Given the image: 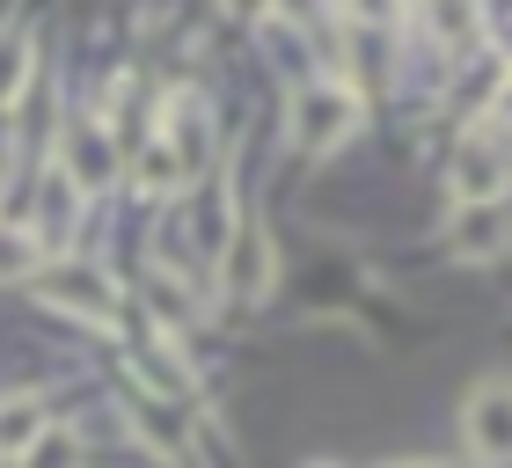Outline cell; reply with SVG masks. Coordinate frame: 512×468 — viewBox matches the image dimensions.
Listing matches in <instances>:
<instances>
[{
  "mask_svg": "<svg viewBox=\"0 0 512 468\" xmlns=\"http://www.w3.org/2000/svg\"><path fill=\"white\" fill-rule=\"evenodd\" d=\"M125 425L147 439V447L169 461V468H191V410H176L169 395H154V388H132V410H125Z\"/></svg>",
  "mask_w": 512,
  "mask_h": 468,
  "instance_id": "277c9868",
  "label": "cell"
},
{
  "mask_svg": "<svg viewBox=\"0 0 512 468\" xmlns=\"http://www.w3.org/2000/svg\"><path fill=\"white\" fill-rule=\"evenodd\" d=\"M37 439H44V403L37 395H8V403H0V461L30 454Z\"/></svg>",
  "mask_w": 512,
  "mask_h": 468,
  "instance_id": "ba28073f",
  "label": "cell"
},
{
  "mask_svg": "<svg viewBox=\"0 0 512 468\" xmlns=\"http://www.w3.org/2000/svg\"><path fill=\"white\" fill-rule=\"evenodd\" d=\"M498 227H505V220H498V205H483V213H461V249H476V242H483V249H498Z\"/></svg>",
  "mask_w": 512,
  "mask_h": 468,
  "instance_id": "7c38bea8",
  "label": "cell"
},
{
  "mask_svg": "<svg viewBox=\"0 0 512 468\" xmlns=\"http://www.w3.org/2000/svg\"><path fill=\"white\" fill-rule=\"evenodd\" d=\"M352 15H366V22H388L395 8H388V0H352Z\"/></svg>",
  "mask_w": 512,
  "mask_h": 468,
  "instance_id": "5bb4252c",
  "label": "cell"
},
{
  "mask_svg": "<svg viewBox=\"0 0 512 468\" xmlns=\"http://www.w3.org/2000/svg\"><path fill=\"white\" fill-rule=\"evenodd\" d=\"M278 8H286L293 22H308V15H315V0H278Z\"/></svg>",
  "mask_w": 512,
  "mask_h": 468,
  "instance_id": "9a60e30c",
  "label": "cell"
},
{
  "mask_svg": "<svg viewBox=\"0 0 512 468\" xmlns=\"http://www.w3.org/2000/svg\"><path fill=\"white\" fill-rule=\"evenodd\" d=\"M227 8H235V15H256V8H264V0H227Z\"/></svg>",
  "mask_w": 512,
  "mask_h": 468,
  "instance_id": "e0dca14e",
  "label": "cell"
},
{
  "mask_svg": "<svg viewBox=\"0 0 512 468\" xmlns=\"http://www.w3.org/2000/svg\"><path fill=\"white\" fill-rule=\"evenodd\" d=\"M66 176H81V183H110L118 176V147H110L103 117H81V125L66 132Z\"/></svg>",
  "mask_w": 512,
  "mask_h": 468,
  "instance_id": "8992f818",
  "label": "cell"
},
{
  "mask_svg": "<svg viewBox=\"0 0 512 468\" xmlns=\"http://www.w3.org/2000/svg\"><path fill=\"white\" fill-rule=\"evenodd\" d=\"M271 278H278V249H271L264 220H235L227 227V249H220V293L256 308L271 293Z\"/></svg>",
  "mask_w": 512,
  "mask_h": 468,
  "instance_id": "7a4b0ae2",
  "label": "cell"
},
{
  "mask_svg": "<svg viewBox=\"0 0 512 468\" xmlns=\"http://www.w3.org/2000/svg\"><path fill=\"white\" fill-rule=\"evenodd\" d=\"M44 264V242L30 227H0V278H30Z\"/></svg>",
  "mask_w": 512,
  "mask_h": 468,
  "instance_id": "8fae6325",
  "label": "cell"
},
{
  "mask_svg": "<svg viewBox=\"0 0 512 468\" xmlns=\"http://www.w3.org/2000/svg\"><path fill=\"white\" fill-rule=\"evenodd\" d=\"M22 468H74V439H52L44 432L30 454H22Z\"/></svg>",
  "mask_w": 512,
  "mask_h": 468,
  "instance_id": "4fadbf2b",
  "label": "cell"
},
{
  "mask_svg": "<svg viewBox=\"0 0 512 468\" xmlns=\"http://www.w3.org/2000/svg\"><path fill=\"white\" fill-rule=\"evenodd\" d=\"M44 300H52V308H66V315H81V322H96V330H110V322H118V293H110V278L88 271V264L52 271V278H44Z\"/></svg>",
  "mask_w": 512,
  "mask_h": 468,
  "instance_id": "5b68a950",
  "label": "cell"
},
{
  "mask_svg": "<svg viewBox=\"0 0 512 468\" xmlns=\"http://www.w3.org/2000/svg\"><path fill=\"white\" fill-rule=\"evenodd\" d=\"M498 117H505V125H512V81L498 88Z\"/></svg>",
  "mask_w": 512,
  "mask_h": 468,
  "instance_id": "2e32d148",
  "label": "cell"
},
{
  "mask_svg": "<svg viewBox=\"0 0 512 468\" xmlns=\"http://www.w3.org/2000/svg\"><path fill=\"white\" fill-rule=\"evenodd\" d=\"M461 439L483 468H512V381H483L461 403Z\"/></svg>",
  "mask_w": 512,
  "mask_h": 468,
  "instance_id": "3957f363",
  "label": "cell"
},
{
  "mask_svg": "<svg viewBox=\"0 0 512 468\" xmlns=\"http://www.w3.org/2000/svg\"><path fill=\"white\" fill-rule=\"evenodd\" d=\"M425 22L447 44H476L483 37V15H476V0H425Z\"/></svg>",
  "mask_w": 512,
  "mask_h": 468,
  "instance_id": "30bf717a",
  "label": "cell"
},
{
  "mask_svg": "<svg viewBox=\"0 0 512 468\" xmlns=\"http://www.w3.org/2000/svg\"><path fill=\"white\" fill-rule=\"evenodd\" d=\"M352 125H359V96L344 81H315V88L293 96V139L308 154H337L352 139Z\"/></svg>",
  "mask_w": 512,
  "mask_h": 468,
  "instance_id": "6da1fadb",
  "label": "cell"
},
{
  "mask_svg": "<svg viewBox=\"0 0 512 468\" xmlns=\"http://www.w3.org/2000/svg\"><path fill=\"white\" fill-rule=\"evenodd\" d=\"M403 468H417V461H403ZM425 468H432V461H425Z\"/></svg>",
  "mask_w": 512,
  "mask_h": 468,
  "instance_id": "ac0fdd59",
  "label": "cell"
},
{
  "mask_svg": "<svg viewBox=\"0 0 512 468\" xmlns=\"http://www.w3.org/2000/svg\"><path fill=\"white\" fill-rule=\"evenodd\" d=\"M454 198L461 205H498L505 198V161L491 147H461L454 154Z\"/></svg>",
  "mask_w": 512,
  "mask_h": 468,
  "instance_id": "52a82bcc",
  "label": "cell"
},
{
  "mask_svg": "<svg viewBox=\"0 0 512 468\" xmlns=\"http://www.w3.org/2000/svg\"><path fill=\"white\" fill-rule=\"evenodd\" d=\"M22 88H30V30H0V110H8Z\"/></svg>",
  "mask_w": 512,
  "mask_h": 468,
  "instance_id": "9c48e42d",
  "label": "cell"
}]
</instances>
